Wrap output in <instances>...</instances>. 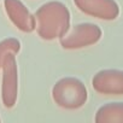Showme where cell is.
<instances>
[{
    "instance_id": "6",
    "label": "cell",
    "mask_w": 123,
    "mask_h": 123,
    "mask_svg": "<svg viewBox=\"0 0 123 123\" xmlns=\"http://www.w3.org/2000/svg\"><path fill=\"white\" fill-rule=\"evenodd\" d=\"M92 86L100 94L121 95L123 94V71L117 69L100 70L94 75Z\"/></svg>"
},
{
    "instance_id": "8",
    "label": "cell",
    "mask_w": 123,
    "mask_h": 123,
    "mask_svg": "<svg viewBox=\"0 0 123 123\" xmlns=\"http://www.w3.org/2000/svg\"><path fill=\"white\" fill-rule=\"evenodd\" d=\"M94 121L97 123H123V103H109L100 106Z\"/></svg>"
},
{
    "instance_id": "7",
    "label": "cell",
    "mask_w": 123,
    "mask_h": 123,
    "mask_svg": "<svg viewBox=\"0 0 123 123\" xmlns=\"http://www.w3.org/2000/svg\"><path fill=\"white\" fill-rule=\"evenodd\" d=\"M4 6L10 21L17 29L24 33H31L36 28L35 16L30 13L21 0H4Z\"/></svg>"
},
{
    "instance_id": "1",
    "label": "cell",
    "mask_w": 123,
    "mask_h": 123,
    "mask_svg": "<svg viewBox=\"0 0 123 123\" xmlns=\"http://www.w3.org/2000/svg\"><path fill=\"white\" fill-rule=\"evenodd\" d=\"M35 19L39 36L47 41L63 37L70 27V12L60 1L43 4L36 11Z\"/></svg>"
},
{
    "instance_id": "3",
    "label": "cell",
    "mask_w": 123,
    "mask_h": 123,
    "mask_svg": "<svg viewBox=\"0 0 123 123\" xmlns=\"http://www.w3.org/2000/svg\"><path fill=\"white\" fill-rule=\"evenodd\" d=\"M101 37V29L93 23H80L60 37V45L65 49H79L97 43Z\"/></svg>"
},
{
    "instance_id": "10",
    "label": "cell",
    "mask_w": 123,
    "mask_h": 123,
    "mask_svg": "<svg viewBox=\"0 0 123 123\" xmlns=\"http://www.w3.org/2000/svg\"><path fill=\"white\" fill-rule=\"evenodd\" d=\"M0 121H1V119H0Z\"/></svg>"
},
{
    "instance_id": "9",
    "label": "cell",
    "mask_w": 123,
    "mask_h": 123,
    "mask_svg": "<svg viewBox=\"0 0 123 123\" xmlns=\"http://www.w3.org/2000/svg\"><path fill=\"white\" fill-rule=\"evenodd\" d=\"M21 49V42L19 40L15 37H9L0 42V69L3 67V62L7 53H18Z\"/></svg>"
},
{
    "instance_id": "4",
    "label": "cell",
    "mask_w": 123,
    "mask_h": 123,
    "mask_svg": "<svg viewBox=\"0 0 123 123\" xmlns=\"http://www.w3.org/2000/svg\"><path fill=\"white\" fill-rule=\"evenodd\" d=\"M1 100L5 107L11 109L16 105L18 95V69L15 53H7L3 62Z\"/></svg>"
},
{
    "instance_id": "5",
    "label": "cell",
    "mask_w": 123,
    "mask_h": 123,
    "mask_svg": "<svg viewBox=\"0 0 123 123\" xmlns=\"http://www.w3.org/2000/svg\"><path fill=\"white\" fill-rule=\"evenodd\" d=\"M76 7L85 15L113 21L119 15V6L115 0H74Z\"/></svg>"
},
{
    "instance_id": "2",
    "label": "cell",
    "mask_w": 123,
    "mask_h": 123,
    "mask_svg": "<svg viewBox=\"0 0 123 123\" xmlns=\"http://www.w3.org/2000/svg\"><path fill=\"white\" fill-rule=\"evenodd\" d=\"M53 101L62 109L76 110L82 107L88 98L87 88L76 77L60 79L52 88Z\"/></svg>"
}]
</instances>
